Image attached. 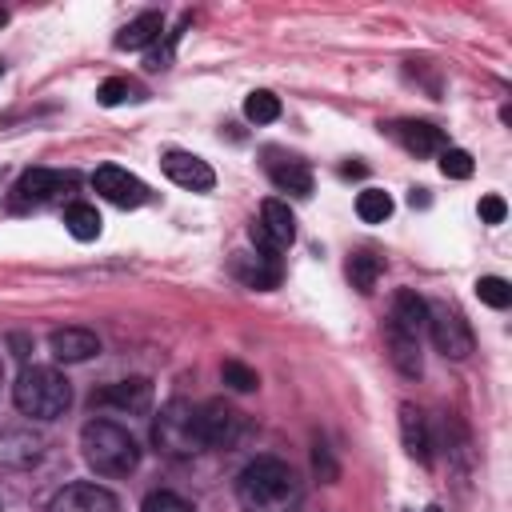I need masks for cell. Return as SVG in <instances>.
<instances>
[{"label": "cell", "mask_w": 512, "mask_h": 512, "mask_svg": "<svg viewBox=\"0 0 512 512\" xmlns=\"http://www.w3.org/2000/svg\"><path fill=\"white\" fill-rule=\"evenodd\" d=\"M504 216H508V204L500 196H480V220L484 224H504Z\"/></svg>", "instance_id": "33"}, {"label": "cell", "mask_w": 512, "mask_h": 512, "mask_svg": "<svg viewBox=\"0 0 512 512\" xmlns=\"http://www.w3.org/2000/svg\"><path fill=\"white\" fill-rule=\"evenodd\" d=\"M64 228L76 236V240H96L100 236V212L92 208V204H84V200H72L68 208H64Z\"/></svg>", "instance_id": "23"}, {"label": "cell", "mask_w": 512, "mask_h": 512, "mask_svg": "<svg viewBox=\"0 0 512 512\" xmlns=\"http://www.w3.org/2000/svg\"><path fill=\"white\" fill-rule=\"evenodd\" d=\"M152 444L172 456V460H184V456H196L204 444H200V432H196V408L188 400H168L156 420H152Z\"/></svg>", "instance_id": "4"}, {"label": "cell", "mask_w": 512, "mask_h": 512, "mask_svg": "<svg viewBox=\"0 0 512 512\" xmlns=\"http://www.w3.org/2000/svg\"><path fill=\"white\" fill-rule=\"evenodd\" d=\"M160 32H164V16H160V12H140L136 20H128V24L116 32V48H124V52L148 48V44L160 40Z\"/></svg>", "instance_id": "20"}, {"label": "cell", "mask_w": 512, "mask_h": 512, "mask_svg": "<svg viewBox=\"0 0 512 512\" xmlns=\"http://www.w3.org/2000/svg\"><path fill=\"white\" fill-rule=\"evenodd\" d=\"M220 376H224V384H228V388H236V392H252V388L260 384V376H256L248 364H240V360H224Z\"/></svg>", "instance_id": "28"}, {"label": "cell", "mask_w": 512, "mask_h": 512, "mask_svg": "<svg viewBox=\"0 0 512 512\" xmlns=\"http://www.w3.org/2000/svg\"><path fill=\"white\" fill-rule=\"evenodd\" d=\"M92 404L100 408H120V412H148L152 408V380L148 376H132V380H116V384H104L92 392Z\"/></svg>", "instance_id": "11"}, {"label": "cell", "mask_w": 512, "mask_h": 512, "mask_svg": "<svg viewBox=\"0 0 512 512\" xmlns=\"http://www.w3.org/2000/svg\"><path fill=\"white\" fill-rule=\"evenodd\" d=\"M8 344L16 348V356H20V360L32 352V340H28V336H20V332H12V336H8Z\"/></svg>", "instance_id": "34"}, {"label": "cell", "mask_w": 512, "mask_h": 512, "mask_svg": "<svg viewBox=\"0 0 512 512\" xmlns=\"http://www.w3.org/2000/svg\"><path fill=\"white\" fill-rule=\"evenodd\" d=\"M140 512H196V508H192L184 496H176V492H164V488H160V492H148V496H144Z\"/></svg>", "instance_id": "29"}, {"label": "cell", "mask_w": 512, "mask_h": 512, "mask_svg": "<svg viewBox=\"0 0 512 512\" xmlns=\"http://www.w3.org/2000/svg\"><path fill=\"white\" fill-rule=\"evenodd\" d=\"M76 188V172H52V168H28L16 188H12V208H32V204H48L60 200Z\"/></svg>", "instance_id": "8"}, {"label": "cell", "mask_w": 512, "mask_h": 512, "mask_svg": "<svg viewBox=\"0 0 512 512\" xmlns=\"http://www.w3.org/2000/svg\"><path fill=\"white\" fill-rule=\"evenodd\" d=\"M80 448L84 460L96 476H128L140 464V444L128 428H120L116 420H88L80 428Z\"/></svg>", "instance_id": "2"}, {"label": "cell", "mask_w": 512, "mask_h": 512, "mask_svg": "<svg viewBox=\"0 0 512 512\" xmlns=\"http://www.w3.org/2000/svg\"><path fill=\"white\" fill-rule=\"evenodd\" d=\"M0 380H4V364H0Z\"/></svg>", "instance_id": "39"}, {"label": "cell", "mask_w": 512, "mask_h": 512, "mask_svg": "<svg viewBox=\"0 0 512 512\" xmlns=\"http://www.w3.org/2000/svg\"><path fill=\"white\" fill-rule=\"evenodd\" d=\"M340 176H364V164H344Z\"/></svg>", "instance_id": "35"}, {"label": "cell", "mask_w": 512, "mask_h": 512, "mask_svg": "<svg viewBox=\"0 0 512 512\" xmlns=\"http://www.w3.org/2000/svg\"><path fill=\"white\" fill-rule=\"evenodd\" d=\"M440 172H444L448 180H468V176H472V156H468L464 148H444V152H440Z\"/></svg>", "instance_id": "27"}, {"label": "cell", "mask_w": 512, "mask_h": 512, "mask_svg": "<svg viewBox=\"0 0 512 512\" xmlns=\"http://www.w3.org/2000/svg\"><path fill=\"white\" fill-rule=\"evenodd\" d=\"M424 512H444V508H436V504H428V508H424Z\"/></svg>", "instance_id": "37"}, {"label": "cell", "mask_w": 512, "mask_h": 512, "mask_svg": "<svg viewBox=\"0 0 512 512\" xmlns=\"http://www.w3.org/2000/svg\"><path fill=\"white\" fill-rule=\"evenodd\" d=\"M388 324H396V328L420 336V328L428 324V300L416 296L412 288H400L396 300H392V316H388Z\"/></svg>", "instance_id": "21"}, {"label": "cell", "mask_w": 512, "mask_h": 512, "mask_svg": "<svg viewBox=\"0 0 512 512\" xmlns=\"http://www.w3.org/2000/svg\"><path fill=\"white\" fill-rule=\"evenodd\" d=\"M232 276L240 284L256 288V292H268V288L280 284L284 268H280V256H272V252H236L232 256Z\"/></svg>", "instance_id": "13"}, {"label": "cell", "mask_w": 512, "mask_h": 512, "mask_svg": "<svg viewBox=\"0 0 512 512\" xmlns=\"http://www.w3.org/2000/svg\"><path fill=\"white\" fill-rule=\"evenodd\" d=\"M160 168H164V176H168L172 184H180V188H188V192H208V188L216 184V172L208 168V160H200V156H192V152H180V148L164 152V156H160Z\"/></svg>", "instance_id": "12"}, {"label": "cell", "mask_w": 512, "mask_h": 512, "mask_svg": "<svg viewBox=\"0 0 512 512\" xmlns=\"http://www.w3.org/2000/svg\"><path fill=\"white\" fill-rule=\"evenodd\" d=\"M176 40H180V32H164V44H156V48L148 52L144 68H152V72L168 68V64H172V52H176Z\"/></svg>", "instance_id": "31"}, {"label": "cell", "mask_w": 512, "mask_h": 512, "mask_svg": "<svg viewBox=\"0 0 512 512\" xmlns=\"http://www.w3.org/2000/svg\"><path fill=\"white\" fill-rule=\"evenodd\" d=\"M476 296L488 304V308H508L512 304V284L504 276H480L476 280Z\"/></svg>", "instance_id": "26"}, {"label": "cell", "mask_w": 512, "mask_h": 512, "mask_svg": "<svg viewBox=\"0 0 512 512\" xmlns=\"http://www.w3.org/2000/svg\"><path fill=\"white\" fill-rule=\"evenodd\" d=\"M272 160H268V176H272V184L280 188V192H288V196H308L312 192V172H308V164L304 160H296V156H276V152H268Z\"/></svg>", "instance_id": "19"}, {"label": "cell", "mask_w": 512, "mask_h": 512, "mask_svg": "<svg viewBox=\"0 0 512 512\" xmlns=\"http://www.w3.org/2000/svg\"><path fill=\"white\" fill-rule=\"evenodd\" d=\"M396 140L412 152V156H440L448 144H444V128H436V124H428V120H400L396 128Z\"/></svg>", "instance_id": "18"}, {"label": "cell", "mask_w": 512, "mask_h": 512, "mask_svg": "<svg viewBox=\"0 0 512 512\" xmlns=\"http://www.w3.org/2000/svg\"><path fill=\"white\" fill-rule=\"evenodd\" d=\"M92 188H96L108 204H116V208H140V204L148 200V184H144L140 176H132L128 168H116V164L96 168V172H92Z\"/></svg>", "instance_id": "9"}, {"label": "cell", "mask_w": 512, "mask_h": 512, "mask_svg": "<svg viewBox=\"0 0 512 512\" xmlns=\"http://www.w3.org/2000/svg\"><path fill=\"white\" fill-rule=\"evenodd\" d=\"M40 456H44V440H40L36 432H28V428H8V432H0V468L24 472V468L40 464Z\"/></svg>", "instance_id": "15"}, {"label": "cell", "mask_w": 512, "mask_h": 512, "mask_svg": "<svg viewBox=\"0 0 512 512\" xmlns=\"http://www.w3.org/2000/svg\"><path fill=\"white\" fill-rule=\"evenodd\" d=\"M12 400L32 420H56L72 404V384L48 364H24V372L12 384Z\"/></svg>", "instance_id": "3"}, {"label": "cell", "mask_w": 512, "mask_h": 512, "mask_svg": "<svg viewBox=\"0 0 512 512\" xmlns=\"http://www.w3.org/2000/svg\"><path fill=\"white\" fill-rule=\"evenodd\" d=\"M196 432L204 448H232L244 436V412H236L228 400H208L196 408Z\"/></svg>", "instance_id": "7"}, {"label": "cell", "mask_w": 512, "mask_h": 512, "mask_svg": "<svg viewBox=\"0 0 512 512\" xmlns=\"http://www.w3.org/2000/svg\"><path fill=\"white\" fill-rule=\"evenodd\" d=\"M48 348H52V356L60 364H84V360H92L100 352V336L92 328H76L72 324V328H56L48 336Z\"/></svg>", "instance_id": "14"}, {"label": "cell", "mask_w": 512, "mask_h": 512, "mask_svg": "<svg viewBox=\"0 0 512 512\" xmlns=\"http://www.w3.org/2000/svg\"><path fill=\"white\" fill-rule=\"evenodd\" d=\"M400 440L404 452L420 464H432V432H428V416L416 404H400Z\"/></svg>", "instance_id": "16"}, {"label": "cell", "mask_w": 512, "mask_h": 512, "mask_svg": "<svg viewBox=\"0 0 512 512\" xmlns=\"http://www.w3.org/2000/svg\"><path fill=\"white\" fill-rule=\"evenodd\" d=\"M4 24H8V8L0 4V28H4Z\"/></svg>", "instance_id": "36"}, {"label": "cell", "mask_w": 512, "mask_h": 512, "mask_svg": "<svg viewBox=\"0 0 512 512\" xmlns=\"http://www.w3.org/2000/svg\"><path fill=\"white\" fill-rule=\"evenodd\" d=\"M312 468H316V476H320V480H328V484L336 480V460H332V452H328V444H324V440H316V444H312Z\"/></svg>", "instance_id": "32"}, {"label": "cell", "mask_w": 512, "mask_h": 512, "mask_svg": "<svg viewBox=\"0 0 512 512\" xmlns=\"http://www.w3.org/2000/svg\"><path fill=\"white\" fill-rule=\"evenodd\" d=\"M248 236H252L256 252H272V256L288 252L292 240H296V216H292V208L284 200H264L260 204V216L248 224Z\"/></svg>", "instance_id": "6"}, {"label": "cell", "mask_w": 512, "mask_h": 512, "mask_svg": "<svg viewBox=\"0 0 512 512\" xmlns=\"http://www.w3.org/2000/svg\"><path fill=\"white\" fill-rule=\"evenodd\" d=\"M384 344H388V356H392V364H396L400 376L416 380V376L424 372L420 336H412V332H404V328H396V324H384Z\"/></svg>", "instance_id": "17"}, {"label": "cell", "mask_w": 512, "mask_h": 512, "mask_svg": "<svg viewBox=\"0 0 512 512\" xmlns=\"http://www.w3.org/2000/svg\"><path fill=\"white\" fill-rule=\"evenodd\" d=\"M244 116H248L252 124H272V120L280 116V100L260 88V92H252V96L244 100Z\"/></svg>", "instance_id": "25"}, {"label": "cell", "mask_w": 512, "mask_h": 512, "mask_svg": "<svg viewBox=\"0 0 512 512\" xmlns=\"http://www.w3.org/2000/svg\"><path fill=\"white\" fill-rule=\"evenodd\" d=\"M128 96H132V84L120 80V76H112V80H104V84L96 88V100H100L104 108H116V104H124Z\"/></svg>", "instance_id": "30"}, {"label": "cell", "mask_w": 512, "mask_h": 512, "mask_svg": "<svg viewBox=\"0 0 512 512\" xmlns=\"http://www.w3.org/2000/svg\"><path fill=\"white\" fill-rule=\"evenodd\" d=\"M236 500L244 512H288L300 500V476L276 456H256L236 476Z\"/></svg>", "instance_id": "1"}, {"label": "cell", "mask_w": 512, "mask_h": 512, "mask_svg": "<svg viewBox=\"0 0 512 512\" xmlns=\"http://www.w3.org/2000/svg\"><path fill=\"white\" fill-rule=\"evenodd\" d=\"M0 76H4V60H0Z\"/></svg>", "instance_id": "38"}, {"label": "cell", "mask_w": 512, "mask_h": 512, "mask_svg": "<svg viewBox=\"0 0 512 512\" xmlns=\"http://www.w3.org/2000/svg\"><path fill=\"white\" fill-rule=\"evenodd\" d=\"M356 216H360L364 224H384V220L392 216V196H388L384 188H364V192L356 196Z\"/></svg>", "instance_id": "24"}, {"label": "cell", "mask_w": 512, "mask_h": 512, "mask_svg": "<svg viewBox=\"0 0 512 512\" xmlns=\"http://www.w3.org/2000/svg\"><path fill=\"white\" fill-rule=\"evenodd\" d=\"M428 332H432L436 352H444L448 360H464L476 348V336H472L464 312L452 308V304H444V300L428 304Z\"/></svg>", "instance_id": "5"}, {"label": "cell", "mask_w": 512, "mask_h": 512, "mask_svg": "<svg viewBox=\"0 0 512 512\" xmlns=\"http://www.w3.org/2000/svg\"><path fill=\"white\" fill-rule=\"evenodd\" d=\"M380 272H384V260H380L376 252H368V248H364V252H352V256H348V280H352V288H356V292H364V296H368V292L376 288Z\"/></svg>", "instance_id": "22"}, {"label": "cell", "mask_w": 512, "mask_h": 512, "mask_svg": "<svg viewBox=\"0 0 512 512\" xmlns=\"http://www.w3.org/2000/svg\"><path fill=\"white\" fill-rule=\"evenodd\" d=\"M48 512H120V500L104 488V484H92V480H76V484H64Z\"/></svg>", "instance_id": "10"}]
</instances>
